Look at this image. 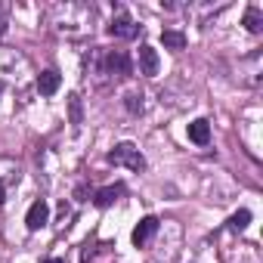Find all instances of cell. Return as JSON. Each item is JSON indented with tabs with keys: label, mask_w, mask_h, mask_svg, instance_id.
I'll list each match as a JSON object with an SVG mask.
<instances>
[{
	"label": "cell",
	"mask_w": 263,
	"mask_h": 263,
	"mask_svg": "<svg viewBox=\"0 0 263 263\" xmlns=\"http://www.w3.org/2000/svg\"><path fill=\"white\" fill-rule=\"evenodd\" d=\"M108 161H111L115 167H130V171H143V167H146V158H143V152H140L134 143L115 146V149L108 152Z\"/></svg>",
	"instance_id": "1"
},
{
	"label": "cell",
	"mask_w": 263,
	"mask_h": 263,
	"mask_svg": "<svg viewBox=\"0 0 263 263\" xmlns=\"http://www.w3.org/2000/svg\"><path fill=\"white\" fill-rule=\"evenodd\" d=\"M108 34H111V37H121V41H134V37L140 34V25L127 16V10H118V16H115L111 25H108Z\"/></svg>",
	"instance_id": "2"
},
{
	"label": "cell",
	"mask_w": 263,
	"mask_h": 263,
	"mask_svg": "<svg viewBox=\"0 0 263 263\" xmlns=\"http://www.w3.org/2000/svg\"><path fill=\"white\" fill-rule=\"evenodd\" d=\"M102 71H105V74H111V78H127L130 71H134V65H130V56H127L124 50H111V53L105 56Z\"/></svg>",
	"instance_id": "3"
},
{
	"label": "cell",
	"mask_w": 263,
	"mask_h": 263,
	"mask_svg": "<svg viewBox=\"0 0 263 263\" xmlns=\"http://www.w3.org/2000/svg\"><path fill=\"white\" fill-rule=\"evenodd\" d=\"M47 220H50V204H47L44 198H37V201L28 208V217H25V223H28V229H31V232H37L41 226H47Z\"/></svg>",
	"instance_id": "4"
},
{
	"label": "cell",
	"mask_w": 263,
	"mask_h": 263,
	"mask_svg": "<svg viewBox=\"0 0 263 263\" xmlns=\"http://www.w3.org/2000/svg\"><path fill=\"white\" fill-rule=\"evenodd\" d=\"M140 74H146V78H155L158 74V53L149 44L140 47Z\"/></svg>",
	"instance_id": "5"
},
{
	"label": "cell",
	"mask_w": 263,
	"mask_h": 263,
	"mask_svg": "<svg viewBox=\"0 0 263 263\" xmlns=\"http://www.w3.org/2000/svg\"><path fill=\"white\" fill-rule=\"evenodd\" d=\"M158 226H161V223H158V217H146V220H140V223H137V229H134V245H137V248H140V245H146V241L158 232Z\"/></svg>",
	"instance_id": "6"
},
{
	"label": "cell",
	"mask_w": 263,
	"mask_h": 263,
	"mask_svg": "<svg viewBox=\"0 0 263 263\" xmlns=\"http://www.w3.org/2000/svg\"><path fill=\"white\" fill-rule=\"evenodd\" d=\"M59 84H62V74H59L56 68H47V71L37 74V90H41L44 96H53V93L59 90Z\"/></svg>",
	"instance_id": "7"
},
{
	"label": "cell",
	"mask_w": 263,
	"mask_h": 263,
	"mask_svg": "<svg viewBox=\"0 0 263 263\" xmlns=\"http://www.w3.org/2000/svg\"><path fill=\"white\" fill-rule=\"evenodd\" d=\"M121 195H124V186H121V183H118V186H105V189L93 192V204H96V208H108V204H115Z\"/></svg>",
	"instance_id": "8"
},
{
	"label": "cell",
	"mask_w": 263,
	"mask_h": 263,
	"mask_svg": "<svg viewBox=\"0 0 263 263\" xmlns=\"http://www.w3.org/2000/svg\"><path fill=\"white\" fill-rule=\"evenodd\" d=\"M189 140L198 143V146H208V143H211V124H208L204 118H198V121L189 124Z\"/></svg>",
	"instance_id": "9"
},
{
	"label": "cell",
	"mask_w": 263,
	"mask_h": 263,
	"mask_svg": "<svg viewBox=\"0 0 263 263\" xmlns=\"http://www.w3.org/2000/svg\"><path fill=\"white\" fill-rule=\"evenodd\" d=\"M241 25H245L251 34H260V31H263V13H260L257 7H248V10H245V19H241Z\"/></svg>",
	"instance_id": "10"
},
{
	"label": "cell",
	"mask_w": 263,
	"mask_h": 263,
	"mask_svg": "<svg viewBox=\"0 0 263 263\" xmlns=\"http://www.w3.org/2000/svg\"><path fill=\"white\" fill-rule=\"evenodd\" d=\"M161 44L167 50H183L186 47V34L183 31H161Z\"/></svg>",
	"instance_id": "11"
},
{
	"label": "cell",
	"mask_w": 263,
	"mask_h": 263,
	"mask_svg": "<svg viewBox=\"0 0 263 263\" xmlns=\"http://www.w3.org/2000/svg\"><path fill=\"white\" fill-rule=\"evenodd\" d=\"M124 108H127L130 115H143V108H146L143 93H127V96H124Z\"/></svg>",
	"instance_id": "12"
},
{
	"label": "cell",
	"mask_w": 263,
	"mask_h": 263,
	"mask_svg": "<svg viewBox=\"0 0 263 263\" xmlns=\"http://www.w3.org/2000/svg\"><path fill=\"white\" fill-rule=\"evenodd\" d=\"M248 223H251V211H238V214L229 217V229H232V232H241Z\"/></svg>",
	"instance_id": "13"
},
{
	"label": "cell",
	"mask_w": 263,
	"mask_h": 263,
	"mask_svg": "<svg viewBox=\"0 0 263 263\" xmlns=\"http://www.w3.org/2000/svg\"><path fill=\"white\" fill-rule=\"evenodd\" d=\"M68 105H71V124H81V99L74 93L68 96Z\"/></svg>",
	"instance_id": "14"
},
{
	"label": "cell",
	"mask_w": 263,
	"mask_h": 263,
	"mask_svg": "<svg viewBox=\"0 0 263 263\" xmlns=\"http://www.w3.org/2000/svg\"><path fill=\"white\" fill-rule=\"evenodd\" d=\"M4 34H7V19L0 16V37H4Z\"/></svg>",
	"instance_id": "15"
},
{
	"label": "cell",
	"mask_w": 263,
	"mask_h": 263,
	"mask_svg": "<svg viewBox=\"0 0 263 263\" xmlns=\"http://www.w3.org/2000/svg\"><path fill=\"white\" fill-rule=\"evenodd\" d=\"M44 263H65V260H59V257H50V260H44Z\"/></svg>",
	"instance_id": "16"
},
{
	"label": "cell",
	"mask_w": 263,
	"mask_h": 263,
	"mask_svg": "<svg viewBox=\"0 0 263 263\" xmlns=\"http://www.w3.org/2000/svg\"><path fill=\"white\" fill-rule=\"evenodd\" d=\"M0 204H4V186H0Z\"/></svg>",
	"instance_id": "17"
},
{
	"label": "cell",
	"mask_w": 263,
	"mask_h": 263,
	"mask_svg": "<svg viewBox=\"0 0 263 263\" xmlns=\"http://www.w3.org/2000/svg\"><path fill=\"white\" fill-rule=\"evenodd\" d=\"M0 90H4V84H0Z\"/></svg>",
	"instance_id": "18"
}]
</instances>
